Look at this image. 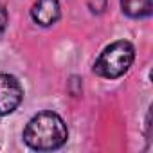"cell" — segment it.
<instances>
[{
	"label": "cell",
	"instance_id": "cell-4",
	"mask_svg": "<svg viewBox=\"0 0 153 153\" xmlns=\"http://www.w3.org/2000/svg\"><path fill=\"white\" fill-rule=\"evenodd\" d=\"M59 15H61V7L58 0H36L31 9L33 20L42 27L54 25L59 20Z\"/></svg>",
	"mask_w": 153,
	"mask_h": 153
},
{
	"label": "cell",
	"instance_id": "cell-6",
	"mask_svg": "<svg viewBox=\"0 0 153 153\" xmlns=\"http://www.w3.org/2000/svg\"><path fill=\"white\" fill-rule=\"evenodd\" d=\"M88 7L92 13H103L106 9V0H88Z\"/></svg>",
	"mask_w": 153,
	"mask_h": 153
},
{
	"label": "cell",
	"instance_id": "cell-2",
	"mask_svg": "<svg viewBox=\"0 0 153 153\" xmlns=\"http://www.w3.org/2000/svg\"><path fill=\"white\" fill-rule=\"evenodd\" d=\"M133 59L135 47L126 40H119L110 43L99 54V58L94 63V72L105 79H117L130 70Z\"/></svg>",
	"mask_w": 153,
	"mask_h": 153
},
{
	"label": "cell",
	"instance_id": "cell-3",
	"mask_svg": "<svg viewBox=\"0 0 153 153\" xmlns=\"http://www.w3.org/2000/svg\"><path fill=\"white\" fill-rule=\"evenodd\" d=\"M24 99V88L11 74H0V117L13 114Z\"/></svg>",
	"mask_w": 153,
	"mask_h": 153
},
{
	"label": "cell",
	"instance_id": "cell-7",
	"mask_svg": "<svg viewBox=\"0 0 153 153\" xmlns=\"http://www.w3.org/2000/svg\"><path fill=\"white\" fill-rule=\"evenodd\" d=\"M7 20H9V16H7V9L0 4V36L4 34V31H6V27H7Z\"/></svg>",
	"mask_w": 153,
	"mask_h": 153
},
{
	"label": "cell",
	"instance_id": "cell-5",
	"mask_svg": "<svg viewBox=\"0 0 153 153\" xmlns=\"http://www.w3.org/2000/svg\"><path fill=\"white\" fill-rule=\"evenodd\" d=\"M121 7L130 18H144L151 15V0H121Z\"/></svg>",
	"mask_w": 153,
	"mask_h": 153
},
{
	"label": "cell",
	"instance_id": "cell-1",
	"mask_svg": "<svg viewBox=\"0 0 153 153\" xmlns=\"http://www.w3.org/2000/svg\"><path fill=\"white\" fill-rule=\"evenodd\" d=\"M24 142L36 151H51L61 148L68 139V130L65 121L54 112L36 114L25 126Z\"/></svg>",
	"mask_w": 153,
	"mask_h": 153
}]
</instances>
